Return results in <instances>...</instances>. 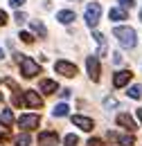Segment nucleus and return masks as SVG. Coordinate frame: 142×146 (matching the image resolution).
<instances>
[{"label":"nucleus","instance_id":"f257e3e1","mask_svg":"<svg viewBox=\"0 0 142 146\" xmlns=\"http://www.w3.org/2000/svg\"><path fill=\"white\" fill-rule=\"evenodd\" d=\"M113 34H115V38H117V43H120L122 47H126V50H133L135 43H138V34H135L133 27H124V25L113 27Z\"/></svg>","mask_w":142,"mask_h":146},{"label":"nucleus","instance_id":"f03ea898","mask_svg":"<svg viewBox=\"0 0 142 146\" xmlns=\"http://www.w3.org/2000/svg\"><path fill=\"white\" fill-rule=\"evenodd\" d=\"M16 61L20 63V74L25 76V79H32V76H38L41 74V65L32 61V58H25L23 54H16Z\"/></svg>","mask_w":142,"mask_h":146},{"label":"nucleus","instance_id":"7ed1b4c3","mask_svg":"<svg viewBox=\"0 0 142 146\" xmlns=\"http://www.w3.org/2000/svg\"><path fill=\"white\" fill-rule=\"evenodd\" d=\"M99 20H102V5L99 2H88V7H86V23H88V27H95Z\"/></svg>","mask_w":142,"mask_h":146},{"label":"nucleus","instance_id":"20e7f679","mask_svg":"<svg viewBox=\"0 0 142 146\" xmlns=\"http://www.w3.org/2000/svg\"><path fill=\"white\" fill-rule=\"evenodd\" d=\"M86 68H88L90 79H92V81H99L102 70H99V58H97V56H88V58H86Z\"/></svg>","mask_w":142,"mask_h":146},{"label":"nucleus","instance_id":"39448f33","mask_svg":"<svg viewBox=\"0 0 142 146\" xmlns=\"http://www.w3.org/2000/svg\"><path fill=\"white\" fill-rule=\"evenodd\" d=\"M41 124V117L38 115H23L20 119H18V126L25 128V130H32V128H36Z\"/></svg>","mask_w":142,"mask_h":146},{"label":"nucleus","instance_id":"423d86ee","mask_svg":"<svg viewBox=\"0 0 142 146\" xmlns=\"http://www.w3.org/2000/svg\"><path fill=\"white\" fill-rule=\"evenodd\" d=\"M56 72L68 76V79H72V76H77V65H72L70 61H59L56 63Z\"/></svg>","mask_w":142,"mask_h":146},{"label":"nucleus","instance_id":"0eeeda50","mask_svg":"<svg viewBox=\"0 0 142 146\" xmlns=\"http://www.w3.org/2000/svg\"><path fill=\"white\" fill-rule=\"evenodd\" d=\"M131 76H133V72H129V70L115 72V76H113V86H115V88H124L126 83L131 81Z\"/></svg>","mask_w":142,"mask_h":146},{"label":"nucleus","instance_id":"6e6552de","mask_svg":"<svg viewBox=\"0 0 142 146\" xmlns=\"http://www.w3.org/2000/svg\"><path fill=\"white\" fill-rule=\"evenodd\" d=\"M23 101H25L27 106H32V108H41V106H43V99H41V97H38L34 90H25Z\"/></svg>","mask_w":142,"mask_h":146},{"label":"nucleus","instance_id":"1a4fd4ad","mask_svg":"<svg viewBox=\"0 0 142 146\" xmlns=\"http://www.w3.org/2000/svg\"><path fill=\"white\" fill-rule=\"evenodd\" d=\"M72 124H74V126H79V128H84L86 133L95 128V124H92V119H88V117H84V115H74V117H72Z\"/></svg>","mask_w":142,"mask_h":146},{"label":"nucleus","instance_id":"9d476101","mask_svg":"<svg viewBox=\"0 0 142 146\" xmlns=\"http://www.w3.org/2000/svg\"><path fill=\"white\" fill-rule=\"evenodd\" d=\"M111 139H115L120 146H135V137L133 135H115V133H108Z\"/></svg>","mask_w":142,"mask_h":146},{"label":"nucleus","instance_id":"9b49d317","mask_svg":"<svg viewBox=\"0 0 142 146\" xmlns=\"http://www.w3.org/2000/svg\"><path fill=\"white\" fill-rule=\"evenodd\" d=\"M38 144L41 146H56L59 144L56 133H41V135H38Z\"/></svg>","mask_w":142,"mask_h":146},{"label":"nucleus","instance_id":"f8f14e48","mask_svg":"<svg viewBox=\"0 0 142 146\" xmlns=\"http://www.w3.org/2000/svg\"><path fill=\"white\" fill-rule=\"evenodd\" d=\"M117 124L124 126V128H129V130H135V121H133L126 112H120V115H117Z\"/></svg>","mask_w":142,"mask_h":146},{"label":"nucleus","instance_id":"ddd939ff","mask_svg":"<svg viewBox=\"0 0 142 146\" xmlns=\"http://www.w3.org/2000/svg\"><path fill=\"white\" fill-rule=\"evenodd\" d=\"M56 88H59V86H56V81H52V79H43V81H41V90L45 92V94H54Z\"/></svg>","mask_w":142,"mask_h":146},{"label":"nucleus","instance_id":"4468645a","mask_svg":"<svg viewBox=\"0 0 142 146\" xmlns=\"http://www.w3.org/2000/svg\"><path fill=\"white\" fill-rule=\"evenodd\" d=\"M108 18L113 20V23H117V20H126V11H124V9H120V7H113V9L108 11Z\"/></svg>","mask_w":142,"mask_h":146},{"label":"nucleus","instance_id":"2eb2a0df","mask_svg":"<svg viewBox=\"0 0 142 146\" xmlns=\"http://www.w3.org/2000/svg\"><path fill=\"white\" fill-rule=\"evenodd\" d=\"M74 18H77V16H74V11H66V9L56 14V20H59V23H63V25H70Z\"/></svg>","mask_w":142,"mask_h":146},{"label":"nucleus","instance_id":"dca6fc26","mask_svg":"<svg viewBox=\"0 0 142 146\" xmlns=\"http://www.w3.org/2000/svg\"><path fill=\"white\" fill-rule=\"evenodd\" d=\"M29 27H32L41 38H48V29L43 27V23H41V20H32V23H29Z\"/></svg>","mask_w":142,"mask_h":146},{"label":"nucleus","instance_id":"f3484780","mask_svg":"<svg viewBox=\"0 0 142 146\" xmlns=\"http://www.w3.org/2000/svg\"><path fill=\"white\" fill-rule=\"evenodd\" d=\"M0 124L11 128V124H14V112H11V110H2V112H0Z\"/></svg>","mask_w":142,"mask_h":146},{"label":"nucleus","instance_id":"a211bd4d","mask_svg":"<svg viewBox=\"0 0 142 146\" xmlns=\"http://www.w3.org/2000/svg\"><path fill=\"white\" fill-rule=\"evenodd\" d=\"M68 104H59V106H54V110H52V115L54 117H63V115H68Z\"/></svg>","mask_w":142,"mask_h":146},{"label":"nucleus","instance_id":"6ab92c4d","mask_svg":"<svg viewBox=\"0 0 142 146\" xmlns=\"http://www.w3.org/2000/svg\"><path fill=\"white\" fill-rule=\"evenodd\" d=\"M129 97H131V99H140L142 97V86H131V88H129Z\"/></svg>","mask_w":142,"mask_h":146},{"label":"nucleus","instance_id":"aec40b11","mask_svg":"<svg viewBox=\"0 0 142 146\" xmlns=\"http://www.w3.org/2000/svg\"><path fill=\"white\" fill-rule=\"evenodd\" d=\"M32 144V137L25 133V135H20V137H16V146H29Z\"/></svg>","mask_w":142,"mask_h":146},{"label":"nucleus","instance_id":"412c9836","mask_svg":"<svg viewBox=\"0 0 142 146\" xmlns=\"http://www.w3.org/2000/svg\"><path fill=\"white\" fill-rule=\"evenodd\" d=\"M77 142H79L77 135H66V139H63V144H66V146H77Z\"/></svg>","mask_w":142,"mask_h":146},{"label":"nucleus","instance_id":"4be33fe9","mask_svg":"<svg viewBox=\"0 0 142 146\" xmlns=\"http://www.w3.org/2000/svg\"><path fill=\"white\" fill-rule=\"evenodd\" d=\"M20 40H23V43H32L34 36H32V34H27V32H20Z\"/></svg>","mask_w":142,"mask_h":146},{"label":"nucleus","instance_id":"5701e85b","mask_svg":"<svg viewBox=\"0 0 142 146\" xmlns=\"http://www.w3.org/2000/svg\"><path fill=\"white\" fill-rule=\"evenodd\" d=\"M9 5H11L14 9H20V7L25 5V0H9Z\"/></svg>","mask_w":142,"mask_h":146},{"label":"nucleus","instance_id":"b1692460","mask_svg":"<svg viewBox=\"0 0 142 146\" xmlns=\"http://www.w3.org/2000/svg\"><path fill=\"white\" fill-rule=\"evenodd\" d=\"M88 146H104V142H102V139H97V137H92V139L88 142Z\"/></svg>","mask_w":142,"mask_h":146},{"label":"nucleus","instance_id":"393cba45","mask_svg":"<svg viewBox=\"0 0 142 146\" xmlns=\"http://www.w3.org/2000/svg\"><path fill=\"white\" fill-rule=\"evenodd\" d=\"M117 2H120V5H122V7H133V5H135V2H133V0H117Z\"/></svg>","mask_w":142,"mask_h":146},{"label":"nucleus","instance_id":"a878e982","mask_svg":"<svg viewBox=\"0 0 142 146\" xmlns=\"http://www.w3.org/2000/svg\"><path fill=\"white\" fill-rule=\"evenodd\" d=\"M104 106H106V108H113V106H117V101H115V99H106Z\"/></svg>","mask_w":142,"mask_h":146},{"label":"nucleus","instance_id":"bb28decb","mask_svg":"<svg viewBox=\"0 0 142 146\" xmlns=\"http://www.w3.org/2000/svg\"><path fill=\"white\" fill-rule=\"evenodd\" d=\"M25 20H27V18H25V14L18 11V14H16V23H25Z\"/></svg>","mask_w":142,"mask_h":146},{"label":"nucleus","instance_id":"cd10ccee","mask_svg":"<svg viewBox=\"0 0 142 146\" xmlns=\"http://www.w3.org/2000/svg\"><path fill=\"white\" fill-rule=\"evenodd\" d=\"M5 23H7V14H5V11H0V27H2Z\"/></svg>","mask_w":142,"mask_h":146},{"label":"nucleus","instance_id":"c85d7f7f","mask_svg":"<svg viewBox=\"0 0 142 146\" xmlns=\"http://www.w3.org/2000/svg\"><path fill=\"white\" fill-rule=\"evenodd\" d=\"M138 119H140V121H142V108L138 110Z\"/></svg>","mask_w":142,"mask_h":146},{"label":"nucleus","instance_id":"c756f323","mask_svg":"<svg viewBox=\"0 0 142 146\" xmlns=\"http://www.w3.org/2000/svg\"><path fill=\"white\" fill-rule=\"evenodd\" d=\"M2 58H5V54H2V50H0V61H2Z\"/></svg>","mask_w":142,"mask_h":146},{"label":"nucleus","instance_id":"7c9ffc66","mask_svg":"<svg viewBox=\"0 0 142 146\" xmlns=\"http://www.w3.org/2000/svg\"><path fill=\"white\" fill-rule=\"evenodd\" d=\"M140 20H142V11H140Z\"/></svg>","mask_w":142,"mask_h":146},{"label":"nucleus","instance_id":"2f4dec72","mask_svg":"<svg viewBox=\"0 0 142 146\" xmlns=\"http://www.w3.org/2000/svg\"><path fill=\"white\" fill-rule=\"evenodd\" d=\"M0 101H2V94H0Z\"/></svg>","mask_w":142,"mask_h":146}]
</instances>
